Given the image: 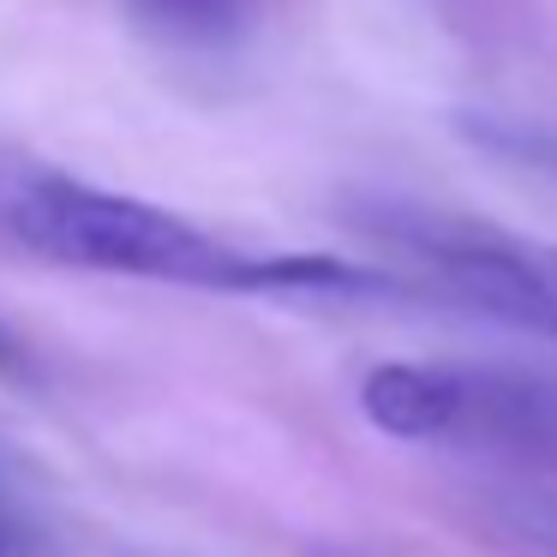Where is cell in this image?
Masks as SVG:
<instances>
[{
  "label": "cell",
  "mask_w": 557,
  "mask_h": 557,
  "mask_svg": "<svg viewBox=\"0 0 557 557\" xmlns=\"http://www.w3.org/2000/svg\"><path fill=\"white\" fill-rule=\"evenodd\" d=\"M0 234L25 252L97 276L174 282L205 294H389L396 282L324 252H252L133 193L66 174H18L0 186Z\"/></svg>",
  "instance_id": "6da1fadb"
},
{
  "label": "cell",
  "mask_w": 557,
  "mask_h": 557,
  "mask_svg": "<svg viewBox=\"0 0 557 557\" xmlns=\"http://www.w3.org/2000/svg\"><path fill=\"white\" fill-rule=\"evenodd\" d=\"M354 222L366 240L408 258L425 294L557 342V240H533L432 205H366Z\"/></svg>",
  "instance_id": "7a4b0ae2"
},
{
  "label": "cell",
  "mask_w": 557,
  "mask_h": 557,
  "mask_svg": "<svg viewBox=\"0 0 557 557\" xmlns=\"http://www.w3.org/2000/svg\"><path fill=\"white\" fill-rule=\"evenodd\" d=\"M377 432L408 444H480L557 456V372L516 366H377L360 384Z\"/></svg>",
  "instance_id": "3957f363"
},
{
  "label": "cell",
  "mask_w": 557,
  "mask_h": 557,
  "mask_svg": "<svg viewBox=\"0 0 557 557\" xmlns=\"http://www.w3.org/2000/svg\"><path fill=\"white\" fill-rule=\"evenodd\" d=\"M138 18L174 42H222L246 25L258 0H133Z\"/></svg>",
  "instance_id": "277c9868"
},
{
  "label": "cell",
  "mask_w": 557,
  "mask_h": 557,
  "mask_svg": "<svg viewBox=\"0 0 557 557\" xmlns=\"http://www.w3.org/2000/svg\"><path fill=\"white\" fill-rule=\"evenodd\" d=\"M0 372H18V348H13V336H7V324H0Z\"/></svg>",
  "instance_id": "5b68a950"
},
{
  "label": "cell",
  "mask_w": 557,
  "mask_h": 557,
  "mask_svg": "<svg viewBox=\"0 0 557 557\" xmlns=\"http://www.w3.org/2000/svg\"><path fill=\"white\" fill-rule=\"evenodd\" d=\"M0 557H13V528H7V509H0Z\"/></svg>",
  "instance_id": "8992f818"
}]
</instances>
